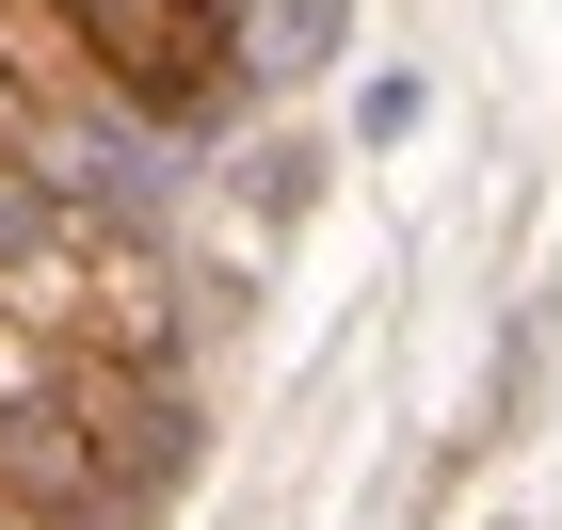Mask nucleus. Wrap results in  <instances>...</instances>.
Here are the masks:
<instances>
[{
	"label": "nucleus",
	"instance_id": "1",
	"mask_svg": "<svg viewBox=\"0 0 562 530\" xmlns=\"http://www.w3.org/2000/svg\"><path fill=\"white\" fill-rule=\"evenodd\" d=\"M97 33V81H130L145 113H193L225 81V0H65Z\"/></svg>",
	"mask_w": 562,
	"mask_h": 530
},
{
	"label": "nucleus",
	"instance_id": "2",
	"mask_svg": "<svg viewBox=\"0 0 562 530\" xmlns=\"http://www.w3.org/2000/svg\"><path fill=\"white\" fill-rule=\"evenodd\" d=\"M0 530H48V515H16V498H0Z\"/></svg>",
	"mask_w": 562,
	"mask_h": 530
}]
</instances>
